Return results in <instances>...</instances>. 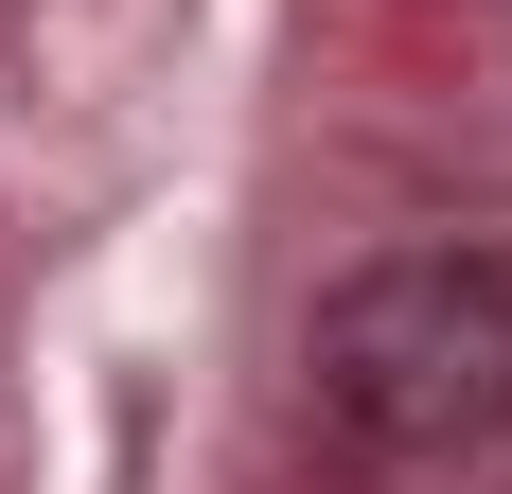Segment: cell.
Segmentation results:
<instances>
[{
  "mask_svg": "<svg viewBox=\"0 0 512 494\" xmlns=\"http://www.w3.org/2000/svg\"><path fill=\"white\" fill-rule=\"evenodd\" d=\"M301 406L354 459H389V477L512 442V265L495 247H389V265H354L318 300V336H301Z\"/></svg>",
  "mask_w": 512,
  "mask_h": 494,
  "instance_id": "obj_1",
  "label": "cell"
}]
</instances>
